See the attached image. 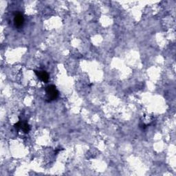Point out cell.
<instances>
[{
	"mask_svg": "<svg viewBox=\"0 0 176 176\" xmlns=\"http://www.w3.org/2000/svg\"><path fill=\"white\" fill-rule=\"evenodd\" d=\"M35 72L36 74V75L37 77L40 79L41 81H42L44 83H47L49 80V75L48 74L45 72V71H36L35 70Z\"/></svg>",
	"mask_w": 176,
	"mask_h": 176,
	"instance_id": "cell-3",
	"label": "cell"
},
{
	"mask_svg": "<svg viewBox=\"0 0 176 176\" xmlns=\"http://www.w3.org/2000/svg\"><path fill=\"white\" fill-rule=\"evenodd\" d=\"M21 129L23 130V132L24 133H27L30 132V127L29 126V124H28L27 123H21Z\"/></svg>",
	"mask_w": 176,
	"mask_h": 176,
	"instance_id": "cell-4",
	"label": "cell"
},
{
	"mask_svg": "<svg viewBox=\"0 0 176 176\" xmlns=\"http://www.w3.org/2000/svg\"><path fill=\"white\" fill-rule=\"evenodd\" d=\"M24 17L21 13H17L15 15V18H14V24L15 25L17 28L21 27L24 25Z\"/></svg>",
	"mask_w": 176,
	"mask_h": 176,
	"instance_id": "cell-2",
	"label": "cell"
},
{
	"mask_svg": "<svg viewBox=\"0 0 176 176\" xmlns=\"http://www.w3.org/2000/svg\"><path fill=\"white\" fill-rule=\"evenodd\" d=\"M45 92H46L48 102H51L55 100V99L57 98L59 96V92L56 89V87L55 86H48L45 89Z\"/></svg>",
	"mask_w": 176,
	"mask_h": 176,
	"instance_id": "cell-1",
	"label": "cell"
}]
</instances>
